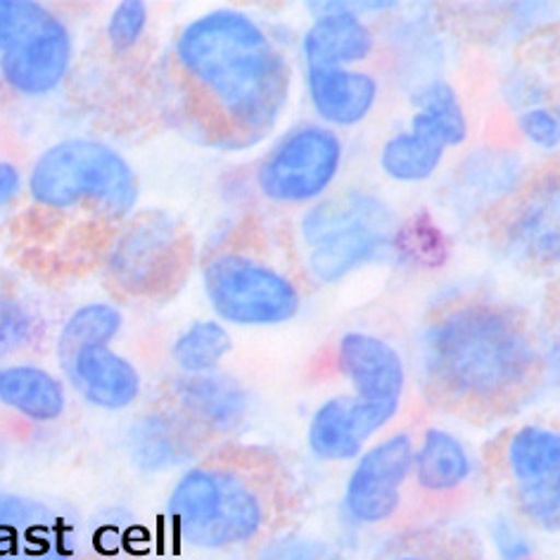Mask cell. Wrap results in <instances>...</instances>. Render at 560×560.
Instances as JSON below:
<instances>
[{
  "mask_svg": "<svg viewBox=\"0 0 560 560\" xmlns=\"http://www.w3.org/2000/svg\"><path fill=\"white\" fill-rule=\"evenodd\" d=\"M178 60L245 131H266L285 105L288 67L243 12L223 8L188 24Z\"/></svg>",
  "mask_w": 560,
  "mask_h": 560,
  "instance_id": "cell-1",
  "label": "cell"
},
{
  "mask_svg": "<svg viewBox=\"0 0 560 560\" xmlns=\"http://www.w3.org/2000/svg\"><path fill=\"white\" fill-rule=\"evenodd\" d=\"M425 359L442 387L464 397L494 399L527 381L532 347L506 312L466 306L430 328Z\"/></svg>",
  "mask_w": 560,
  "mask_h": 560,
  "instance_id": "cell-2",
  "label": "cell"
},
{
  "mask_svg": "<svg viewBox=\"0 0 560 560\" xmlns=\"http://www.w3.org/2000/svg\"><path fill=\"white\" fill-rule=\"evenodd\" d=\"M32 198L52 209L93 202L112 217L129 212L138 184L126 160L97 140H65L46 150L30 176Z\"/></svg>",
  "mask_w": 560,
  "mask_h": 560,
  "instance_id": "cell-3",
  "label": "cell"
},
{
  "mask_svg": "<svg viewBox=\"0 0 560 560\" xmlns=\"http://www.w3.org/2000/svg\"><path fill=\"white\" fill-rule=\"evenodd\" d=\"M170 513L178 537L198 549L245 544L264 525L259 494L241 475L223 468H192L174 487Z\"/></svg>",
  "mask_w": 560,
  "mask_h": 560,
  "instance_id": "cell-4",
  "label": "cell"
},
{
  "mask_svg": "<svg viewBox=\"0 0 560 560\" xmlns=\"http://www.w3.org/2000/svg\"><path fill=\"white\" fill-rule=\"evenodd\" d=\"M389 209L373 195H347L318 205L304 221L310 269L320 280H340L387 247Z\"/></svg>",
  "mask_w": 560,
  "mask_h": 560,
  "instance_id": "cell-5",
  "label": "cell"
},
{
  "mask_svg": "<svg viewBox=\"0 0 560 560\" xmlns=\"http://www.w3.org/2000/svg\"><path fill=\"white\" fill-rule=\"evenodd\" d=\"M214 312L237 326H273L300 310L298 288L285 276L243 255H221L205 269Z\"/></svg>",
  "mask_w": 560,
  "mask_h": 560,
  "instance_id": "cell-6",
  "label": "cell"
},
{
  "mask_svg": "<svg viewBox=\"0 0 560 560\" xmlns=\"http://www.w3.org/2000/svg\"><path fill=\"white\" fill-rule=\"evenodd\" d=\"M342 148L332 131L304 126L292 131L259 170V186L276 202H306L318 198L340 170Z\"/></svg>",
  "mask_w": 560,
  "mask_h": 560,
  "instance_id": "cell-7",
  "label": "cell"
},
{
  "mask_svg": "<svg viewBox=\"0 0 560 560\" xmlns=\"http://www.w3.org/2000/svg\"><path fill=\"white\" fill-rule=\"evenodd\" d=\"M413 468L409 435H395L361 456L345 489V506L354 521L377 525L395 515L401 501V485Z\"/></svg>",
  "mask_w": 560,
  "mask_h": 560,
  "instance_id": "cell-8",
  "label": "cell"
},
{
  "mask_svg": "<svg viewBox=\"0 0 560 560\" xmlns=\"http://www.w3.org/2000/svg\"><path fill=\"white\" fill-rule=\"evenodd\" d=\"M72 60V38L67 26L46 12L15 44L0 52V74L24 95H44L58 89Z\"/></svg>",
  "mask_w": 560,
  "mask_h": 560,
  "instance_id": "cell-9",
  "label": "cell"
},
{
  "mask_svg": "<svg viewBox=\"0 0 560 560\" xmlns=\"http://www.w3.org/2000/svg\"><path fill=\"white\" fill-rule=\"evenodd\" d=\"M509 464L532 521L556 527L560 515V440L553 430L527 425L509 444Z\"/></svg>",
  "mask_w": 560,
  "mask_h": 560,
  "instance_id": "cell-10",
  "label": "cell"
},
{
  "mask_svg": "<svg viewBox=\"0 0 560 560\" xmlns=\"http://www.w3.org/2000/svg\"><path fill=\"white\" fill-rule=\"evenodd\" d=\"M0 560H72V535L46 503L0 494Z\"/></svg>",
  "mask_w": 560,
  "mask_h": 560,
  "instance_id": "cell-11",
  "label": "cell"
},
{
  "mask_svg": "<svg viewBox=\"0 0 560 560\" xmlns=\"http://www.w3.org/2000/svg\"><path fill=\"white\" fill-rule=\"evenodd\" d=\"M69 381L79 395L107 411L131 406L140 392V377L131 361L112 352L109 347H86L62 361Z\"/></svg>",
  "mask_w": 560,
  "mask_h": 560,
  "instance_id": "cell-12",
  "label": "cell"
},
{
  "mask_svg": "<svg viewBox=\"0 0 560 560\" xmlns=\"http://www.w3.org/2000/svg\"><path fill=\"white\" fill-rule=\"evenodd\" d=\"M340 369L357 387V399L399 404L404 363L387 342L363 332H349L340 342Z\"/></svg>",
  "mask_w": 560,
  "mask_h": 560,
  "instance_id": "cell-13",
  "label": "cell"
},
{
  "mask_svg": "<svg viewBox=\"0 0 560 560\" xmlns=\"http://www.w3.org/2000/svg\"><path fill=\"white\" fill-rule=\"evenodd\" d=\"M310 95L326 121L352 126L373 109L377 86L369 74L345 67H310Z\"/></svg>",
  "mask_w": 560,
  "mask_h": 560,
  "instance_id": "cell-14",
  "label": "cell"
},
{
  "mask_svg": "<svg viewBox=\"0 0 560 560\" xmlns=\"http://www.w3.org/2000/svg\"><path fill=\"white\" fill-rule=\"evenodd\" d=\"M373 48L371 32L354 12L330 10L304 36V55L310 67H342L359 62Z\"/></svg>",
  "mask_w": 560,
  "mask_h": 560,
  "instance_id": "cell-15",
  "label": "cell"
},
{
  "mask_svg": "<svg viewBox=\"0 0 560 560\" xmlns=\"http://www.w3.org/2000/svg\"><path fill=\"white\" fill-rule=\"evenodd\" d=\"M0 404L38 423H48L65 413L67 395L62 383L48 371L10 366L0 369Z\"/></svg>",
  "mask_w": 560,
  "mask_h": 560,
  "instance_id": "cell-16",
  "label": "cell"
},
{
  "mask_svg": "<svg viewBox=\"0 0 560 560\" xmlns=\"http://www.w3.org/2000/svg\"><path fill=\"white\" fill-rule=\"evenodd\" d=\"M413 468L420 487L430 492H446L468 480L470 456L450 432L428 430L418 454H413Z\"/></svg>",
  "mask_w": 560,
  "mask_h": 560,
  "instance_id": "cell-17",
  "label": "cell"
},
{
  "mask_svg": "<svg viewBox=\"0 0 560 560\" xmlns=\"http://www.w3.org/2000/svg\"><path fill=\"white\" fill-rule=\"evenodd\" d=\"M444 145L425 131L411 129L399 133L383 148V170L387 176L404 184H416L435 174L442 162Z\"/></svg>",
  "mask_w": 560,
  "mask_h": 560,
  "instance_id": "cell-18",
  "label": "cell"
},
{
  "mask_svg": "<svg viewBox=\"0 0 560 560\" xmlns=\"http://www.w3.org/2000/svg\"><path fill=\"white\" fill-rule=\"evenodd\" d=\"M411 129L425 131L446 148L464 143L468 136V124L464 109L458 105V97L452 86L435 83L418 97V112L413 117Z\"/></svg>",
  "mask_w": 560,
  "mask_h": 560,
  "instance_id": "cell-19",
  "label": "cell"
},
{
  "mask_svg": "<svg viewBox=\"0 0 560 560\" xmlns=\"http://www.w3.org/2000/svg\"><path fill=\"white\" fill-rule=\"evenodd\" d=\"M180 399L190 411L212 425H231L245 409L243 392L226 377H195L180 389Z\"/></svg>",
  "mask_w": 560,
  "mask_h": 560,
  "instance_id": "cell-20",
  "label": "cell"
},
{
  "mask_svg": "<svg viewBox=\"0 0 560 560\" xmlns=\"http://www.w3.org/2000/svg\"><path fill=\"white\" fill-rule=\"evenodd\" d=\"M121 328V314L115 306L107 304H89L81 306L79 312L72 314L67 320L62 335H60V359H69L77 354L79 349L86 347H107L112 340L117 338Z\"/></svg>",
  "mask_w": 560,
  "mask_h": 560,
  "instance_id": "cell-21",
  "label": "cell"
},
{
  "mask_svg": "<svg viewBox=\"0 0 560 560\" xmlns=\"http://www.w3.org/2000/svg\"><path fill=\"white\" fill-rule=\"evenodd\" d=\"M310 446L324 460H349L361 452L352 435H349L345 397L330 399L316 411L310 425Z\"/></svg>",
  "mask_w": 560,
  "mask_h": 560,
  "instance_id": "cell-22",
  "label": "cell"
},
{
  "mask_svg": "<svg viewBox=\"0 0 560 560\" xmlns=\"http://www.w3.org/2000/svg\"><path fill=\"white\" fill-rule=\"evenodd\" d=\"M231 352V338L219 324L205 320L180 335L174 345V359L188 373H205L219 366L221 359Z\"/></svg>",
  "mask_w": 560,
  "mask_h": 560,
  "instance_id": "cell-23",
  "label": "cell"
},
{
  "mask_svg": "<svg viewBox=\"0 0 560 560\" xmlns=\"http://www.w3.org/2000/svg\"><path fill=\"white\" fill-rule=\"evenodd\" d=\"M46 8L32 0H0V52L46 15Z\"/></svg>",
  "mask_w": 560,
  "mask_h": 560,
  "instance_id": "cell-24",
  "label": "cell"
},
{
  "mask_svg": "<svg viewBox=\"0 0 560 560\" xmlns=\"http://www.w3.org/2000/svg\"><path fill=\"white\" fill-rule=\"evenodd\" d=\"M145 22H148L145 3H140V0H126V3H119L117 10L112 12L109 24H107V36L112 40V46L117 50L131 48L140 38V34H143Z\"/></svg>",
  "mask_w": 560,
  "mask_h": 560,
  "instance_id": "cell-25",
  "label": "cell"
},
{
  "mask_svg": "<svg viewBox=\"0 0 560 560\" xmlns=\"http://www.w3.org/2000/svg\"><path fill=\"white\" fill-rule=\"evenodd\" d=\"M261 560H342L330 546L316 539H280L261 553Z\"/></svg>",
  "mask_w": 560,
  "mask_h": 560,
  "instance_id": "cell-26",
  "label": "cell"
},
{
  "mask_svg": "<svg viewBox=\"0 0 560 560\" xmlns=\"http://www.w3.org/2000/svg\"><path fill=\"white\" fill-rule=\"evenodd\" d=\"M523 133L541 148H553L560 138L558 119L546 109H529L521 117Z\"/></svg>",
  "mask_w": 560,
  "mask_h": 560,
  "instance_id": "cell-27",
  "label": "cell"
},
{
  "mask_svg": "<svg viewBox=\"0 0 560 560\" xmlns=\"http://www.w3.org/2000/svg\"><path fill=\"white\" fill-rule=\"evenodd\" d=\"M499 551L503 560H525L529 556V544L523 535H517L513 527H501L497 535Z\"/></svg>",
  "mask_w": 560,
  "mask_h": 560,
  "instance_id": "cell-28",
  "label": "cell"
},
{
  "mask_svg": "<svg viewBox=\"0 0 560 560\" xmlns=\"http://www.w3.org/2000/svg\"><path fill=\"white\" fill-rule=\"evenodd\" d=\"M22 190V174L15 164L0 162V207L12 202Z\"/></svg>",
  "mask_w": 560,
  "mask_h": 560,
  "instance_id": "cell-29",
  "label": "cell"
},
{
  "mask_svg": "<svg viewBox=\"0 0 560 560\" xmlns=\"http://www.w3.org/2000/svg\"><path fill=\"white\" fill-rule=\"evenodd\" d=\"M395 560H420V558H395Z\"/></svg>",
  "mask_w": 560,
  "mask_h": 560,
  "instance_id": "cell-30",
  "label": "cell"
}]
</instances>
